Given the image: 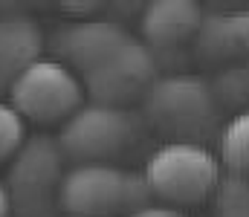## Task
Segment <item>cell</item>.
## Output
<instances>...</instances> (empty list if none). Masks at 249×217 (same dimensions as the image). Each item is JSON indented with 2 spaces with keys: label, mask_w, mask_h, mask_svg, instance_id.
<instances>
[{
  "label": "cell",
  "mask_w": 249,
  "mask_h": 217,
  "mask_svg": "<svg viewBox=\"0 0 249 217\" xmlns=\"http://www.w3.org/2000/svg\"><path fill=\"white\" fill-rule=\"evenodd\" d=\"M67 12H75V15H93L99 9V3H90V0H75V3H64Z\"/></svg>",
  "instance_id": "cell-14"
},
{
  "label": "cell",
  "mask_w": 249,
  "mask_h": 217,
  "mask_svg": "<svg viewBox=\"0 0 249 217\" xmlns=\"http://www.w3.org/2000/svg\"><path fill=\"white\" fill-rule=\"evenodd\" d=\"M154 81H157V61L151 50L130 38L113 55H107L96 70L84 75V90L93 96L96 104L124 110V104L145 99Z\"/></svg>",
  "instance_id": "cell-4"
},
{
  "label": "cell",
  "mask_w": 249,
  "mask_h": 217,
  "mask_svg": "<svg viewBox=\"0 0 249 217\" xmlns=\"http://www.w3.org/2000/svg\"><path fill=\"white\" fill-rule=\"evenodd\" d=\"M133 119L122 107L107 104H81L58 134V150L61 156L72 159L75 165L87 162H107L119 156L133 142Z\"/></svg>",
  "instance_id": "cell-3"
},
{
  "label": "cell",
  "mask_w": 249,
  "mask_h": 217,
  "mask_svg": "<svg viewBox=\"0 0 249 217\" xmlns=\"http://www.w3.org/2000/svg\"><path fill=\"white\" fill-rule=\"evenodd\" d=\"M130 41L119 23L110 20H81L72 26H64L55 35V50L67 61V67H75L84 75L96 70L107 55H113L122 44Z\"/></svg>",
  "instance_id": "cell-7"
},
{
  "label": "cell",
  "mask_w": 249,
  "mask_h": 217,
  "mask_svg": "<svg viewBox=\"0 0 249 217\" xmlns=\"http://www.w3.org/2000/svg\"><path fill=\"white\" fill-rule=\"evenodd\" d=\"M23 142H26L23 116H20L12 104L0 101V162L12 159V156L23 148Z\"/></svg>",
  "instance_id": "cell-12"
},
{
  "label": "cell",
  "mask_w": 249,
  "mask_h": 217,
  "mask_svg": "<svg viewBox=\"0 0 249 217\" xmlns=\"http://www.w3.org/2000/svg\"><path fill=\"white\" fill-rule=\"evenodd\" d=\"M220 156L235 171L249 177V113L235 116L220 136Z\"/></svg>",
  "instance_id": "cell-11"
},
{
  "label": "cell",
  "mask_w": 249,
  "mask_h": 217,
  "mask_svg": "<svg viewBox=\"0 0 249 217\" xmlns=\"http://www.w3.org/2000/svg\"><path fill=\"white\" fill-rule=\"evenodd\" d=\"M44 50V35L35 20L12 15L0 17V90L12 87V81L35 64Z\"/></svg>",
  "instance_id": "cell-10"
},
{
  "label": "cell",
  "mask_w": 249,
  "mask_h": 217,
  "mask_svg": "<svg viewBox=\"0 0 249 217\" xmlns=\"http://www.w3.org/2000/svg\"><path fill=\"white\" fill-rule=\"evenodd\" d=\"M58 200L70 217L127 215V171L110 162H87L64 171Z\"/></svg>",
  "instance_id": "cell-5"
},
{
  "label": "cell",
  "mask_w": 249,
  "mask_h": 217,
  "mask_svg": "<svg viewBox=\"0 0 249 217\" xmlns=\"http://www.w3.org/2000/svg\"><path fill=\"white\" fill-rule=\"evenodd\" d=\"M220 168L209 148L177 139L157 148L145 165V183L162 206H197L217 185Z\"/></svg>",
  "instance_id": "cell-1"
},
{
  "label": "cell",
  "mask_w": 249,
  "mask_h": 217,
  "mask_svg": "<svg viewBox=\"0 0 249 217\" xmlns=\"http://www.w3.org/2000/svg\"><path fill=\"white\" fill-rule=\"evenodd\" d=\"M12 212V194H9V185L0 183V217H9Z\"/></svg>",
  "instance_id": "cell-15"
},
{
  "label": "cell",
  "mask_w": 249,
  "mask_h": 217,
  "mask_svg": "<svg viewBox=\"0 0 249 217\" xmlns=\"http://www.w3.org/2000/svg\"><path fill=\"white\" fill-rule=\"evenodd\" d=\"M61 150L50 139H29L15 153L12 171H9V185L18 188L26 197L44 194L55 183H61Z\"/></svg>",
  "instance_id": "cell-9"
},
{
  "label": "cell",
  "mask_w": 249,
  "mask_h": 217,
  "mask_svg": "<svg viewBox=\"0 0 249 217\" xmlns=\"http://www.w3.org/2000/svg\"><path fill=\"white\" fill-rule=\"evenodd\" d=\"M145 113L162 131L188 134L212 116V93L194 75L157 78L145 96Z\"/></svg>",
  "instance_id": "cell-6"
},
{
  "label": "cell",
  "mask_w": 249,
  "mask_h": 217,
  "mask_svg": "<svg viewBox=\"0 0 249 217\" xmlns=\"http://www.w3.org/2000/svg\"><path fill=\"white\" fill-rule=\"evenodd\" d=\"M84 101V84L64 61L38 58L9 87V104L38 125L67 122Z\"/></svg>",
  "instance_id": "cell-2"
},
{
  "label": "cell",
  "mask_w": 249,
  "mask_h": 217,
  "mask_svg": "<svg viewBox=\"0 0 249 217\" xmlns=\"http://www.w3.org/2000/svg\"><path fill=\"white\" fill-rule=\"evenodd\" d=\"M203 23V9L191 0H154L142 12V35L151 47H177Z\"/></svg>",
  "instance_id": "cell-8"
},
{
  "label": "cell",
  "mask_w": 249,
  "mask_h": 217,
  "mask_svg": "<svg viewBox=\"0 0 249 217\" xmlns=\"http://www.w3.org/2000/svg\"><path fill=\"white\" fill-rule=\"evenodd\" d=\"M124 217H186V212H180V209H174V206H145V209H136V212H130V215Z\"/></svg>",
  "instance_id": "cell-13"
}]
</instances>
